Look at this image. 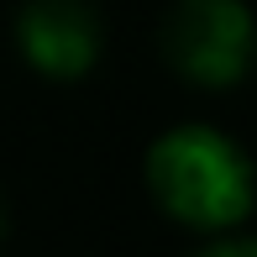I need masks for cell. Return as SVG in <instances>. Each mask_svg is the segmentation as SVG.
<instances>
[{
	"label": "cell",
	"mask_w": 257,
	"mask_h": 257,
	"mask_svg": "<svg viewBox=\"0 0 257 257\" xmlns=\"http://www.w3.org/2000/svg\"><path fill=\"white\" fill-rule=\"evenodd\" d=\"M147 189L194 231H231L252 215V163L215 126H173L147 147Z\"/></svg>",
	"instance_id": "1"
},
{
	"label": "cell",
	"mask_w": 257,
	"mask_h": 257,
	"mask_svg": "<svg viewBox=\"0 0 257 257\" xmlns=\"http://www.w3.org/2000/svg\"><path fill=\"white\" fill-rule=\"evenodd\" d=\"M158 48L189 84H236L257 58V21L241 0H179L163 16Z\"/></svg>",
	"instance_id": "2"
},
{
	"label": "cell",
	"mask_w": 257,
	"mask_h": 257,
	"mask_svg": "<svg viewBox=\"0 0 257 257\" xmlns=\"http://www.w3.org/2000/svg\"><path fill=\"white\" fill-rule=\"evenodd\" d=\"M16 42L27 63L48 79H84L100 58V16L89 0H21Z\"/></svg>",
	"instance_id": "3"
},
{
	"label": "cell",
	"mask_w": 257,
	"mask_h": 257,
	"mask_svg": "<svg viewBox=\"0 0 257 257\" xmlns=\"http://www.w3.org/2000/svg\"><path fill=\"white\" fill-rule=\"evenodd\" d=\"M200 257H257V236H226L215 247H205Z\"/></svg>",
	"instance_id": "4"
},
{
	"label": "cell",
	"mask_w": 257,
	"mask_h": 257,
	"mask_svg": "<svg viewBox=\"0 0 257 257\" xmlns=\"http://www.w3.org/2000/svg\"><path fill=\"white\" fill-rule=\"evenodd\" d=\"M11 236V200H6V189H0V241Z\"/></svg>",
	"instance_id": "5"
}]
</instances>
